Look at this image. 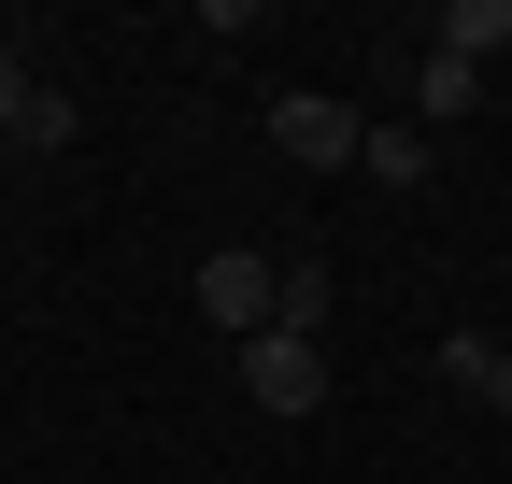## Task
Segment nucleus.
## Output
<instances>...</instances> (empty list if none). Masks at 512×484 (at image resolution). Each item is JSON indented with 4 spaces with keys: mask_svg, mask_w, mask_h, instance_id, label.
<instances>
[{
    "mask_svg": "<svg viewBox=\"0 0 512 484\" xmlns=\"http://www.w3.org/2000/svg\"><path fill=\"white\" fill-rule=\"evenodd\" d=\"M271 285H285V257L228 242V257H200V314H214L228 342H256V328H271Z\"/></svg>",
    "mask_w": 512,
    "mask_h": 484,
    "instance_id": "7ed1b4c3",
    "label": "nucleus"
},
{
    "mask_svg": "<svg viewBox=\"0 0 512 484\" xmlns=\"http://www.w3.org/2000/svg\"><path fill=\"white\" fill-rule=\"evenodd\" d=\"M72 129H86V114H72V86H43V100L15 114V157H57V143H72Z\"/></svg>",
    "mask_w": 512,
    "mask_h": 484,
    "instance_id": "1a4fd4ad",
    "label": "nucleus"
},
{
    "mask_svg": "<svg viewBox=\"0 0 512 484\" xmlns=\"http://www.w3.org/2000/svg\"><path fill=\"white\" fill-rule=\"evenodd\" d=\"M242 385H256V413H328V342H299V328H256L242 342Z\"/></svg>",
    "mask_w": 512,
    "mask_h": 484,
    "instance_id": "f257e3e1",
    "label": "nucleus"
},
{
    "mask_svg": "<svg viewBox=\"0 0 512 484\" xmlns=\"http://www.w3.org/2000/svg\"><path fill=\"white\" fill-rule=\"evenodd\" d=\"M441 371H456V385L498 413V428H512V342H441Z\"/></svg>",
    "mask_w": 512,
    "mask_h": 484,
    "instance_id": "0eeeda50",
    "label": "nucleus"
},
{
    "mask_svg": "<svg viewBox=\"0 0 512 484\" xmlns=\"http://www.w3.org/2000/svg\"><path fill=\"white\" fill-rule=\"evenodd\" d=\"M328 314H342V285H328V271H285V285H271V328H299V342H328Z\"/></svg>",
    "mask_w": 512,
    "mask_h": 484,
    "instance_id": "6e6552de",
    "label": "nucleus"
},
{
    "mask_svg": "<svg viewBox=\"0 0 512 484\" xmlns=\"http://www.w3.org/2000/svg\"><path fill=\"white\" fill-rule=\"evenodd\" d=\"M356 171H370V186H427V171H441V143L413 129V114H370V129H356Z\"/></svg>",
    "mask_w": 512,
    "mask_h": 484,
    "instance_id": "20e7f679",
    "label": "nucleus"
},
{
    "mask_svg": "<svg viewBox=\"0 0 512 484\" xmlns=\"http://www.w3.org/2000/svg\"><path fill=\"white\" fill-rule=\"evenodd\" d=\"M356 129H370V114L328 100V86H285L271 100V157H299V171H356Z\"/></svg>",
    "mask_w": 512,
    "mask_h": 484,
    "instance_id": "f03ea898",
    "label": "nucleus"
},
{
    "mask_svg": "<svg viewBox=\"0 0 512 484\" xmlns=\"http://www.w3.org/2000/svg\"><path fill=\"white\" fill-rule=\"evenodd\" d=\"M470 100H484V72H470V57H441V43H427V57H413V129H427V114H470Z\"/></svg>",
    "mask_w": 512,
    "mask_h": 484,
    "instance_id": "423d86ee",
    "label": "nucleus"
},
{
    "mask_svg": "<svg viewBox=\"0 0 512 484\" xmlns=\"http://www.w3.org/2000/svg\"><path fill=\"white\" fill-rule=\"evenodd\" d=\"M441 57H470V72H484V57L512 43V0H441V29H427Z\"/></svg>",
    "mask_w": 512,
    "mask_h": 484,
    "instance_id": "39448f33",
    "label": "nucleus"
},
{
    "mask_svg": "<svg viewBox=\"0 0 512 484\" xmlns=\"http://www.w3.org/2000/svg\"><path fill=\"white\" fill-rule=\"evenodd\" d=\"M29 100H43V72H29L15 43H0V143H15V114H29Z\"/></svg>",
    "mask_w": 512,
    "mask_h": 484,
    "instance_id": "9d476101",
    "label": "nucleus"
},
{
    "mask_svg": "<svg viewBox=\"0 0 512 484\" xmlns=\"http://www.w3.org/2000/svg\"><path fill=\"white\" fill-rule=\"evenodd\" d=\"M0 171H15V143H0Z\"/></svg>",
    "mask_w": 512,
    "mask_h": 484,
    "instance_id": "9b49d317",
    "label": "nucleus"
}]
</instances>
